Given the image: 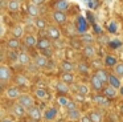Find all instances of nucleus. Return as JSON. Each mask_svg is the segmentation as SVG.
Listing matches in <instances>:
<instances>
[{"label":"nucleus","mask_w":123,"mask_h":122,"mask_svg":"<svg viewBox=\"0 0 123 122\" xmlns=\"http://www.w3.org/2000/svg\"><path fill=\"white\" fill-rule=\"evenodd\" d=\"M17 100H19L20 105L24 106L27 110H29V109H32L33 106H35V101H33L32 95H29V94H21Z\"/></svg>","instance_id":"nucleus-1"},{"label":"nucleus","mask_w":123,"mask_h":122,"mask_svg":"<svg viewBox=\"0 0 123 122\" xmlns=\"http://www.w3.org/2000/svg\"><path fill=\"white\" fill-rule=\"evenodd\" d=\"M9 78H11V69L7 65H1L0 66V81H1V84H7Z\"/></svg>","instance_id":"nucleus-2"},{"label":"nucleus","mask_w":123,"mask_h":122,"mask_svg":"<svg viewBox=\"0 0 123 122\" xmlns=\"http://www.w3.org/2000/svg\"><path fill=\"white\" fill-rule=\"evenodd\" d=\"M46 33H48V39H53V41H57V40H60V37H61V32H60V29L56 28V27H48Z\"/></svg>","instance_id":"nucleus-3"},{"label":"nucleus","mask_w":123,"mask_h":122,"mask_svg":"<svg viewBox=\"0 0 123 122\" xmlns=\"http://www.w3.org/2000/svg\"><path fill=\"white\" fill-rule=\"evenodd\" d=\"M6 94H7V97H8L9 100H16V98H19L20 95H21V93H20L19 88H16V86H9V88H7Z\"/></svg>","instance_id":"nucleus-4"},{"label":"nucleus","mask_w":123,"mask_h":122,"mask_svg":"<svg viewBox=\"0 0 123 122\" xmlns=\"http://www.w3.org/2000/svg\"><path fill=\"white\" fill-rule=\"evenodd\" d=\"M28 114H29V117H31L32 121H40V119L43 118L41 110L38 108H36V106H33L32 109H29V110H28Z\"/></svg>","instance_id":"nucleus-5"},{"label":"nucleus","mask_w":123,"mask_h":122,"mask_svg":"<svg viewBox=\"0 0 123 122\" xmlns=\"http://www.w3.org/2000/svg\"><path fill=\"white\" fill-rule=\"evenodd\" d=\"M35 64H36L37 68H46L48 64H49V60H48L46 56L38 54V56H36V58H35Z\"/></svg>","instance_id":"nucleus-6"},{"label":"nucleus","mask_w":123,"mask_h":122,"mask_svg":"<svg viewBox=\"0 0 123 122\" xmlns=\"http://www.w3.org/2000/svg\"><path fill=\"white\" fill-rule=\"evenodd\" d=\"M53 19L57 24H65L68 20V16L65 12H61V11H54L53 12Z\"/></svg>","instance_id":"nucleus-7"},{"label":"nucleus","mask_w":123,"mask_h":122,"mask_svg":"<svg viewBox=\"0 0 123 122\" xmlns=\"http://www.w3.org/2000/svg\"><path fill=\"white\" fill-rule=\"evenodd\" d=\"M60 68H61V70L65 72V73H73V70L77 69V66H74V64L70 62V61L65 60V61H62V62L60 64Z\"/></svg>","instance_id":"nucleus-8"},{"label":"nucleus","mask_w":123,"mask_h":122,"mask_svg":"<svg viewBox=\"0 0 123 122\" xmlns=\"http://www.w3.org/2000/svg\"><path fill=\"white\" fill-rule=\"evenodd\" d=\"M24 42H25V45H27L28 48H35V47H37V39H36V36L35 34H27L25 36V39H24Z\"/></svg>","instance_id":"nucleus-9"},{"label":"nucleus","mask_w":123,"mask_h":122,"mask_svg":"<svg viewBox=\"0 0 123 122\" xmlns=\"http://www.w3.org/2000/svg\"><path fill=\"white\" fill-rule=\"evenodd\" d=\"M50 47H52V41L49 39H41L37 42V49H40L41 52L46 49H50Z\"/></svg>","instance_id":"nucleus-10"},{"label":"nucleus","mask_w":123,"mask_h":122,"mask_svg":"<svg viewBox=\"0 0 123 122\" xmlns=\"http://www.w3.org/2000/svg\"><path fill=\"white\" fill-rule=\"evenodd\" d=\"M93 101L97 103V105L99 106H103V108H106V106H109V100H107L106 95H94L93 97Z\"/></svg>","instance_id":"nucleus-11"},{"label":"nucleus","mask_w":123,"mask_h":122,"mask_svg":"<svg viewBox=\"0 0 123 122\" xmlns=\"http://www.w3.org/2000/svg\"><path fill=\"white\" fill-rule=\"evenodd\" d=\"M90 84H91V86H93V89H95V90H103V82L101 81V80L98 78V77L94 74L93 77H91V80H90Z\"/></svg>","instance_id":"nucleus-12"},{"label":"nucleus","mask_w":123,"mask_h":122,"mask_svg":"<svg viewBox=\"0 0 123 122\" xmlns=\"http://www.w3.org/2000/svg\"><path fill=\"white\" fill-rule=\"evenodd\" d=\"M12 111H13L15 115H17V117H24L25 113H27V109H25L24 106H21L19 102H17V103H15V105H13V108H12Z\"/></svg>","instance_id":"nucleus-13"},{"label":"nucleus","mask_w":123,"mask_h":122,"mask_svg":"<svg viewBox=\"0 0 123 122\" xmlns=\"http://www.w3.org/2000/svg\"><path fill=\"white\" fill-rule=\"evenodd\" d=\"M17 62L21 64V65H29V64H31L29 54L25 53V52H20L19 53V58H17Z\"/></svg>","instance_id":"nucleus-14"},{"label":"nucleus","mask_w":123,"mask_h":122,"mask_svg":"<svg viewBox=\"0 0 123 122\" xmlns=\"http://www.w3.org/2000/svg\"><path fill=\"white\" fill-rule=\"evenodd\" d=\"M12 34L15 39H21L24 36V27L23 25H15L12 29Z\"/></svg>","instance_id":"nucleus-15"},{"label":"nucleus","mask_w":123,"mask_h":122,"mask_svg":"<svg viewBox=\"0 0 123 122\" xmlns=\"http://www.w3.org/2000/svg\"><path fill=\"white\" fill-rule=\"evenodd\" d=\"M95 76L98 77L99 80H101L102 82H109V77H110V74H107V72L106 70H103V69H97V72H95Z\"/></svg>","instance_id":"nucleus-16"},{"label":"nucleus","mask_w":123,"mask_h":122,"mask_svg":"<svg viewBox=\"0 0 123 122\" xmlns=\"http://www.w3.org/2000/svg\"><path fill=\"white\" fill-rule=\"evenodd\" d=\"M56 89H57V92H60V93H68V92L70 90V88H69V84H66V82H64V81H57Z\"/></svg>","instance_id":"nucleus-17"},{"label":"nucleus","mask_w":123,"mask_h":122,"mask_svg":"<svg viewBox=\"0 0 123 122\" xmlns=\"http://www.w3.org/2000/svg\"><path fill=\"white\" fill-rule=\"evenodd\" d=\"M103 93H105V95H106V97L112 98V97H115V95H117V88L111 86V85H107V86L103 88Z\"/></svg>","instance_id":"nucleus-18"},{"label":"nucleus","mask_w":123,"mask_h":122,"mask_svg":"<svg viewBox=\"0 0 123 122\" xmlns=\"http://www.w3.org/2000/svg\"><path fill=\"white\" fill-rule=\"evenodd\" d=\"M7 8L11 12H17L20 9V1L19 0H9L8 4H7Z\"/></svg>","instance_id":"nucleus-19"},{"label":"nucleus","mask_w":123,"mask_h":122,"mask_svg":"<svg viewBox=\"0 0 123 122\" xmlns=\"http://www.w3.org/2000/svg\"><path fill=\"white\" fill-rule=\"evenodd\" d=\"M54 8H56V11L65 12V11L69 8V3H68L66 0H58V1L56 3V5H54Z\"/></svg>","instance_id":"nucleus-20"},{"label":"nucleus","mask_w":123,"mask_h":122,"mask_svg":"<svg viewBox=\"0 0 123 122\" xmlns=\"http://www.w3.org/2000/svg\"><path fill=\"white\" fill-rule=\"evenodd\" d=\"M109 85H111V86L119 89V88H120V80H119V77L115 76V74H110V77H109Z\"/></svg>","instance_id":"nucleus-21"},{"label":"nucleus","mask_w":123,"mask_h":122,"mask_svg":"<svg viewBox=\"0 0 123 122\" xmlns=\"http://www.w3.org/2000/svg\"><path fill=\"white\" fill-rule=\"evenodd\" d=\"M28 13H29L32 17H37L38 13H40V9H38V7L35 3H31V4L28 5Z\"/></svg>","instance_id":"nucleus-22"},{"label":"nucleus","mask_w":123,"mask_h":122,"mask_svg":"<svg viewBox=\"0 0 123 122\" xmlns=\"http://www.w3.org/2000/svg\"><path fill=\"white\" fill-rule=\"evenodd\" d=\"M81 117H82V115H81V113H80V110H78V109L68 111V118H69L70 121H80Z\"/></svg>","instance_id":"nucleus-23"},{"label":"nucleus","mask_w":123,"mask_h":122,"mask_svg":"<svg viewBox=\"0 0 123 122\" xmlns=\"http://www.w3.org/2000/svg\"><path fill=\"white\" fill-rule=\"evenodd\" d=\"M77 70L80 72L81 74H87L89 72H90V66H89L87 64H85L83 61H81V62H78V65H77Z\"/></svg>","instance_id":"nucleus-24"},{"label":"nucleus","mask_w":123,"mask_h":122,"mask_svg":"<svg viewBox=\"0 0 123 122\" xmlns=\"http://www.w3.org/2000/svg\"><path fill=\"white\" fill-rule=\"evenodd\" d=\"M61 81L66 82V84H73L74 82V74L73 73H65V72H62L61 74Z\"/></svg>","instance_id":"nucleus-25"},{"label":"nucleus","mask_w":123,"mask_h":122,"mask_svg":"<svg viewBox=\"0 0 123 122\" xmlns=\"http://www.w3.org/2000/svg\"><path fill=\"white\" fill-rule=\"evenodd\" d=\"M81 41H82L85 45H93L94 36H93V34H90V33H83L82 37H81Z\"/></svg>","instance_id":"nucleus-26"},{"label":"nucleus","mask_w":123,"mask_h":122,"mask_svg":"<svg viewBox=\"0 0 123 122\" xmlns=\"http://www.w3.org/2000/svg\"><path fill=\"white\" fill-rule=\"evenodd\" d=\"M77 94L82 95V97H86L89 94V86L85 84H80L77 86Z\"/></svg>","instance_id":"nucleus-27"},{"label":"nucleus","mask_w":123,"mask_h":122,"mask_svg":"<svg viewBox=\"0 0 123 122\" xmlns=\"http://www.w3.org/2000/svg\"><path fill=\"white\" fill-rule=\"evenodd\" d=\"M7 47H8L11 50H16L17 48L20 47V41H19V39H9L8 41H7Z\"/></svg>","instance_id":"nucleus-28"},{"label":"nucleus","mask_w":123,"mask_h":122,"mask_svg":"<svg viewBox=\"0 0 123 122\" xmlns=\"http://www.w3.org/2000/svg\"><path fill=\"white\" fill-rule=\"evenodd\" d=\"M87 115L90 117L91 122H102V115H101V113H98V111H95V110L89 111Z\"/></svg>","instance_id":"nucleus-29"},{"label":"nucleus","mask_w":123,"mask_h":122,"mask_svg":"<svg viewBox=\"0 0 123 122\" xmlns=\"http://www.w3.org/2000/svg\"><path fill=\"white\" fill-rule=\"evenodd\" d=\"M35 94L37 95L40 100H46V98L49 97L46 89H44V88H37V89H36V92H35Z\"/></svg>","instance_id":"nucleus-30"},{"label":"nucleus","mask_w":123,"mask_h":122,"mask_svg":"<svg viewBox=\"0 0 123 122\" xmlns=\"http://www.w3.org/2000/svg\"><path fill=\"white\" fill-rule=\"evenodd\" d=\"M83 54L86 57H94V54H95V48L93 45H85V48H83Z\"/></svg>","instance_id":"nucleus-31"},{"label":"nucleus","mask_w":123,"mask_h":122,"mask_svg":"<svg viewBox=\"0 0 123 122\" xmlns=\"http://www.w3.org/2000/svg\"><path fill=\"white\" fill-rule=\"evenodd\" d=\"M105 64H106V66H115L117 65V57L115 56H111V54H107L106 57H105Z\"/></svg>","instance_id":"nucleus-32"},{"label":"nucleus","mask_w":123,"mask_h":122,"mask_svg":"<svg viewBox=\"0 0 123 122\" xmlns=\"http://www.w3.org/2000/svg\"><path fill=\"white\" fill-rule=\"evenodd\" d=\"M114 74L118 76L119 78L123 77V62H118L117 65L114 66Z\"/></svg>","instance_id":"nucleus-33"},{"label":"nucleus","mask_w":123,"mask_h":122,"mask_svg":"<svg viewBox=\"0 0 123 122\" xmlns=\"http://www.w3.org/2000/svg\"><path fill=\"white\" fill-rule=\"evenodd\" d=\"M35 25H36V28H37V29H45L46 28V21L44 20L43 17H36Z\"/></svg>","instance_id":"nucleus-34"},{"label":"nucleus","mask_w":123,"mask_h":122,"mask_svg":"<svg viewBox=\"0 0 123 122\" xmlns=\"http://www.w3.org/2000/svg\"><path fill=\"white\" fill-rule=\"evenodd\" d=\"M16 84L17 85H21V86H24V85H27L28 84V80H27V77L25 76H21V74H19V76H16Z\"/></svg>","instance_id":"nucleus-35"},{"label":"nucleus","mask_w":123,"mask_h":122,"mask_svg":"<svg viewBox=\"0 0 123 122\" xmlns=\"http://www.w3.org/2000/svg\"><path fill=\"white\" fill-rule=\"evenodd\" d=\"M45 117L48 119H52V118H56L57 117V110L54 108H50V109H48V111H46V114H45Z\"/></svg>","instance_id":"nucleus-36"},{"label":"nucleus","mask_w":123,"mask_h":122,"mask_svg":"<svg viewBox=\"0 0 123 122\" xmlns=\"http://www.w3.org/2000/svg\"><path fill=\"white\" fill-rule=\"evenodd\" d=\"M58 105L60 106H62V108H66L68 106V103L70 102V100L69 98H66V97H64V95H61V97H58Z\"/></svg>","instance_id":"nucleus-37"},{"label":"nucleus","mask_w":123,"mask_h":122,"mask_svg":"<svg viewBox=\"0 0 123 122\" xmlns=\"http://www.w3.org/2000/svg\"><path fill=\"white\" fill-rule=\"evenodd\" d=\"M8 58L12 61H17V58H19V53H16L15 50H11V52L8 53Z\"/></svg>","instance_id":"nucleus-38"},{"label":"nucleus","mask_w":123,"mask_h":122,"mask_svg":"<svg viewBox=\"0 0 123 122\" xmlns=\"http://www.w3.org/2000/svg\"><path fill=\"white\" fill-rule=\"evenodd\" d=\"M75 109H77V102H75V101H70L66 106V110L70 111V110H75Z\"/></svg>","instance_id":"nucleus-39"},{"label":"nucleus","mask_w":123,"mask_h":122,"mask_svg":"<svg viewBox=\"0 0 123 122\" xmlns=\"http://www.w3.org/2000/svg\"><path fill=\"white\" fill-rule=\"evenodd\" d=\"M80 122H91V119H90V117H89V115H82V117H81V119H80Z\"/></svg>","instance_id":"nucleus-40"},{"label":"nucleus","mask_w":123,"mask_h":122,"mask_svg":"<svg viewBox=\"0 0 123 122\" xmlns=\"http://www.w3.org/2000/svg\"><path fill=\"white\" fill-rule=\"evenodd\" d=\"M72 47H75L77 49L81 48V42L80 41H75V40H72Z\"/></svg>","instance_id":"nucleus-41"},{"label":"nucleus","mask_w":123,"mask_h":122,"mask_svg":"<svg viewBox=\"0 0 123 122\" xmlns=\"http://www.w3.org/2000/svg\"><path fill=\"white\" fill-rule=\"evenodd\" d=\"M44 1H45V0H32V3H35L36 5H40V4H43Z\"/></svg>","instance_id":"nucleus-42"},{"label":"nucleus","mask_w":123,"mask_h":122,"mask_svg":"<svg viewBox=\"0 0 123 122\" xmlns=\"http://www.w3.org/2000/svg\"><path fill=\"white\" fill-rule=\"evenodd\" d=\"M35 69H36V68H35V66H32V65H28V70H29V72H31V73H35V72H36V70H35Z\"/></svg>","instance_id":"nucleus-43"},{"label":"nucleus","mask_w":123,"mask_h":122,"mask_svg":"<svg viewBox=\"0 0 123 122\" xmlns=\"http://www.w3.org/2000/svg\"><path fill=\"white\" fill-rule=\"evenodd\" d=\"M93 65H94V66H97L98 69H102V68H101V62H99V61H94Z\"/></svg>","instance_id":"nucleus-44"},{"label":"nucleus","mask_w":123,"mask_h":122,"mask_svg":"<svg viewBox=\"0 0 123 122\" xmlns=\"http://www.w3.org/2000/svg\"><path fill=\"white\" fill-rule=\"evenodd\" d=\"M56 47L57 48H61V47H64V44H61V42H60V40H57V41H56Z\"/></svg>","instance_id":"nucleus-45"},{"label":"nucleus","mask_w":123,"mask_h":122,"mask_svg":"<svg viewBox=\"0 0 123 122\" xmlns=\"http://www.w3.org/2000/svg\"><path fill=\"white\" fill-rule=\"evenodd\" d=\"M1 122H13V121H12L11 118H4V119H3V121H1Z\"/></svg>","instance_id":"nucleus-46"},{"label":"nucleus","mask_w":123,"mask_h":122,"mask_svg":"<svg viewBox=\"0 0 123 122\" xmlns=\"http://www.w3.org/2000/svg\"><path fill=\"white\" fill-rule=\"evenodd\" d=\"M122 110H123V108H122Z\"/></svg>","instance_id":"nucleus-47"}]
</instances>
